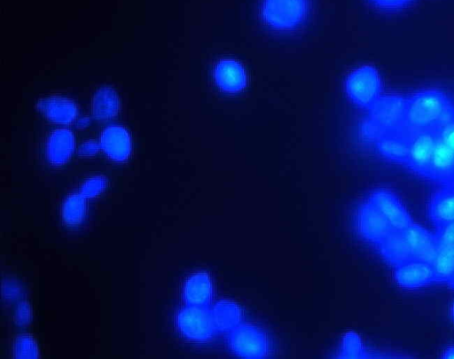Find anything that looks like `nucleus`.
I'll return each mask as SVG.
<instances>
[{
	"label": "nucleus",
	"instance_id": "obj_18",
	"mask_svg": "<svg viewBox=\"0 0 454 359\" xmlns=\"http://www.w3.org/2000/svg\"><path fill=\"white\" fill-rule=\"evenodd\" d=\"M213 78L223 91L237 92L247 85V74L240 63L232 59L218 61L213 69Z\"/></svg>",
	"mask_w": 454,
	"mask_h": 359
},
{
	"label": "nucleus",
	"instance_id": "obj_35",
	"mask_svg": "<svg viewBox=\"0 0 454 359\" xmlns=\"http://www.w3.org/2000/svg\"><path fill=\"white\" fill-rule=\"evenodd\" d=\"M444 184H448V185H453L454 186V179L452 181H450V183H444ZM441 185V184H440Z\"/></svg>",
	"mask_w": 454,
	"mask_h": 359
},
{
	"label": "nucleus",
	"instance_id": "obj_4",
	"mask_svg": "<svg viewBox=\"0 0 454 359\" xmlns=\"http://www.w3.org/2000/svg\"><path fill=\"white\" fill-rule=\"evenodd\" d=\"M434 129L435 146L427 180L440 185L454 179V110Z\"/></svg>",
	"mask_w": 454,
	"mask_h": 359
},
{
	"label": "nucleus",
	"instance_id": "obj_27",
	"mask_svg": "<svg viewBox=\"0 0 454 359\" xmlns=\"http://www.w3.org/2000/svg\"><path fill=\"white\" fill-rule=\"evenodd\" d=\"M106 183V178L103 176L90 177L81 184L78 192L86 199H94L105 191Z\"/></svg>",
	"mask_w": 454,
	"mask_h": 359
},
{
	"label": "nucleus",
	"instance_id": "obj_34",
	"mask_svg": "<svg viewBox=\"0 0 454 359\" xmlns=\"http://www.w3.org/2000/svg\"><path fill=\"white\" fill-rule=\"evenodd\" d=\"M448 285L454 290V277L448 283Z\"/></svg>",
	"mask_w": 454,
	"mask_h": 359
},
{
	"label": "nucleus",
	"instance_id": "obj_28",
	"mask_svg": "<svg viewBox=\"0 0 454 359\" xmlns=\"http://www.w3.org/2000/svg\"><path fill=\"white\" fill-rule=\"evenodd\" d=\"M372 8L385 12H394L410 5L413 0H365Z\"/></svg>",
	"mask_w": 454,
	"mask_h": 359
},
{
	"label": "nucleus",
	"instance_id": "obj_14",
	"mask_svg": "<svg viewBox=\"0 0 454 359\" xmlns=\"http://www.w3.org/2000/svg\"><path fill=\"white\" fill-rule=\"evenodd\" d=\"M99 147L112 160L127 161L131 153V140L128 130L121 125L105 128L99 136Z\"/></svg>",
	"mask_w": 454,
	"mask_h": 359
},
{
	"label": "nucleus",
	"instance_id": "obj_29",
	"mask_svg": "<svg viewBox=\"0 0 454 359\" xmlns=\"http://www.w3.org/2000/svg\"><path fill=\"white\" fill-rule=\"evenodd\" d=\"M22 294V286L12 278H6L2 283V298L6 301H13L20 299Z\"/></svg>",
	"mask_w": 454,
	"mask_h": 359
},
{
	"label": "nucleus",
	"instance_id": "obj_20",
	"mask_svg": "<svg viewBox=\"0 0 454 359\" xmlns=\"http://www.w3.org/2000/svg\"><path fill=\"white\" fill-rule=\"evenodd\" d=\"M74 149L73 132L67 129L53 130L46 141L45 155L53 166L66 164Z\"/></svg>",
	"mask_w": 454,
	"mask_h": 359
},
{
	"label": "nucleus",
	"instance_id": "obj_17",
	"mask_svg": "<svg viewBox=\"0 0 454 359\" xmlns=\"http://www.w3.org/2000/svg\"><path fill=\"white\" fill-rule=\"evenodd\" d=\"M213 295L210 277L205 272L191 275L184 281L181 298L185 306L207 307Z\"/></svg>",
	"mask_w": 454,
	"mask_h": 359
},
{
	"label": "nucleus",
	"instance_id": "obj_36",
	"mask_svg": "<svg viewBox=\"0 0 454 359\" xmlns=\"http://www.w3.org/2000/svg\"><path fill=\"white\" fill-rule=\"evenodd\" d=\"M447 185H448V184H447ZM451 186H453V185H451Z\"/></svg>",
	"mask_w": 454,
	"mask_h": 359
},
{
	"label": "nucleus",
	"instance_id": "obj_11",
	"mask_svg": "<svg viewBox=\"0 0 454 359\" xmlns=\"http://www.w3.org/2000/svg\"><path fill=\"white\" fill-rule=\"evenodd\" d=\"M393 277L406 290L424 288L435 282L432 262L424 260H409L393 267Z\"/></svg>",
	"mask_w": 454,
	"mask_h": 359
},
{
	"label": "nucleus",
	"instance_id": "obj_16",
	"mask_svg": "<svg viewBox=\"0 0 454 359\" xmlns=\"http://www.w3.org/2000/svg\"><path fill=\"white\" fill-rule=\"evenodd\" d=\"M403 233L409 244L413 259L432 262L438 246L434 233L417 222L403 230Z\"/></svg>",
	"mask_w": 454,
	"mask_h": 359
},
{
	"label": "nucleus",
	"instance_id": "obj_19",
	"mask_svg": "<svg viewBox=\"0 0 454 359\" xmlns=\"http://www.w3.org/2000/svg\"><path fill=\"white\" fill-rule=\"evenodd\" d=\"M380 257L392 268L409 260H414L403 230H391L374 246Z\"/></svg>",
	"mask_w": 454,
	"mask_h": 359
},
{
	"label": "nucleus",
	"instance_id": "obj_15",
	"mask_svg": "<svg viewBox=\"0 0 454 359\" xmlns=\"http://www.w3.org/2000/svg\"><path fill=\"white\" fill-rule=\"evenodd\" d=\"M35 108L49 121L70 124L77 115V105L67 98L50 96L38 99Z\"/></svg>",
	"mask_w": 454,
	"mask_h": 359
},
{
	"label": "nucleus",
	"instance_id": "obj_33",
	"mask_svg": "<svg viewBox=\"0 0 454 359\" xmlns=\"http://www.w3.org/2000/svg\"><path fill=\"white\" fill-rule=\"evenodd\" d=\"M450 315L452 321L454 322V302L450 306Z\"/></svg>",
	"mask_w": 454,
	"mask_h": 359
},
{
	"label": "nucleus",
	"instance_id": "obj_30",
	"mask_svg": "<svg viewBox=\"0 0 454 359\" xmlns=\"http://www.w3.org/2000/svg\"><path fill=\"white\" fill-rule=\"evenodd\" d=\"M32 319V311L29 302L20 301L15 308L13 320L17 325L26 327Z\"/></svg>",
	"mask_w": 454,
	"mask_h": 359
},
{
	"label": "nucleus",
	"instance_id": "obj_10",
	"mask_svg": "<svg viewBox=\"0 0 454 359\" xmlns=\"http://www.w3.org/2000/svg\"><path fill=\"white\" fill-rule=\"evenodd\" d=\"M354 222L358 235L373 246L393 230L385 217L366 199L357 206Z\"/></svg>",
	"mask_w": 454,
	"mask_h": 359
},
{
	"label": "nucleus",
	"instance_id": "obj_2",
	"mask_svg": "<svg viewBox=\"0 0 454 359\" xmlns=\"http://www.w3.org/2000/svg\"><path fill=\"white\" fill-rule=\"evenodd\" d=\"M405 96L397 93L382 94L367 109L362 130L372 143L380 136L403 128Z\"/></svg>",
	"mask_w": 454,
	"mask_h": 359
},
{
	"label": "nucleus",
	"instance_id": "obj_5",
	"mask_svg": "<svg viewBox=\"0 0 454 359\" xmlns=\"http://www.w3.org/2000/svg\"><path fill=\"white\" fill-rule=\"evenodd\" d=\"M175 326L182 338L194 343L209 342L219 333L210 306L184 305L176 312Z\"/></svg>",
	"mask_w": 454,
	"mask_h": 359
},
{
	"label": "nucleus",
	"instance_id": "obj_22",
	"mask_svg": "<svg viewBox=\"0 0 454 359\" xmlns=\"http://www.w3.org/2000/svg\"><path fill=\"white\" fill-rule=\"evenodd\" d=\"M437 242V251L432 261L435 282L448 284L454 277V239Z\"/></svg>",
	"mask_w": 454,
	"mask_h": 359
},
{
	"label": "nucleus",
	"instance_id": "obj_8",
	"mask_svg": "<svg viewBox=\"0 0 454 359\" xmlns=\"http://www.w3.org/2000/svg\"><path fill=\"white\" fill-rule=\"evenodd\" d=\"M388 222L395 230H403L415 222L401 199L387 188H375L366 199Z\"/></svg>",
	"mask_w": 454,
	"mask_h": 359
},
{
	"label": "nucleus",
	"instance_id": "obj_1",
	"mask_svg": "<svg viewBox=\"0 0 454 359\" xmlns=\"http://www.w3.org/2000/svg\"><path fill=\"white\" fill-rule=\"evenodd\" d=\"M454 110L450 95L438 88L417 90L405 95L403 128L411 134L434 129Z\"/></svg>",
	"mask_w": 454,
	"mask_h": 359
},
{
	"label": "nucleus",
	"instance_id": "obj_23",
	"mask_svg": "<svg viewBox=\"0 0 454 359\" xmlns=\"http://www.w3.org/2000/svg\"><path fill=\"white\" fill-rule=\"evenodd\" d=\"M212 308L213 317L219 332H228L241 323V311L233 301L222 300Z\"/></svg>",
	"mask_w": 454,
	"mask_h": 359
},
{
	"label": "nucleus",
	"instance_id": "obj_21",
	"mask_svg": "<svg viewBox=\"0 0 454 359\" xmlns=\"http://www.w3.org/2000/svg\"><path fill=\"white\" fill-rule=\"evenodd\" d=\"M119 96L112 88H100L92 98L91 111L95 120L106 121L114 118L120 110Z\"/></svg>",
	"mask_w": 454,
	"mask_h": 359
},
{
	"label": "nucleus",
	"instance_id": "obj_3",
	"mask_svg": "<svg viewBox=\"0 0 454 359\" xmlns=\"http://www.w3.org/2000/svg\"><path fill=\"white\" fill-rule=\"evenodd\" d=\"M309 0H260L259 18L268 29L293 31L307 20Z\"/></svg>",
	"mask_w": 454,
	"mask_h": 359
},
{
	"label": "nucleus",
	"instance_id": "obj_25",
	"mask_svg": "<svg viewBox=\"0 0 454 359\" xmlns=\"http://www.w3.org/2000/svg\"><path fill=\"white\" fill-rule=\"evenodd\" d=\"M375 353L370 352L363 345L362 339L354 332H347L340 344L336 357L338 358H372Z\"/></svg>",
	"mask_w": 454,
	"mask_h": 359
},
{
	"label": "nucleus",
	"instance_id": "obj_9",
	"mask_svg": "<svg viewBox=\"0 0 454 359\" xmlns=\"http://www.w3.org/2000/svg\"><path fill=\"white\" fill-rule=\"evenodd\" d=\"M435 146L434 129L412 134L407 160L403 167L415 176L427 180Z\"/></svg>",
	"mask_w": 454,
	"mask_h": 359
},
{
	"label": "nucleus",
	"instance_id": "obj_24",
	"mask_svg": "<svg viewBox=\"0 0 454 359\" xmlns=\"http://www.w3.org/2000/svg\"><path fill=\"white\" fill-rule=\"evenodd\" d=\"M87 213V199L79 192L68 194L61 207V218L69 227L80 225Z\"/></svg>",
	"mask_w": 454,
	"mask_h": 359
},
{
	"label": "nucleus",
	"instance_id": "obj_32",
	"mask_svg": "<svg viewBox=\"0 0 454 359\" xmlns=\"http://www.w3.org/2000/svg\"><path fill=\"white\" fill-rule=\"evenodd\" d=\"M441 357L444 359H454V346L446 348Z\"/></svg>",
	"mask_w": 454,
	"mask_h": 359
},
{
	"label": "nucleus",
	"instance_id": "obj_26",
	"mask_svg": "<svg viewBox=\"0 0 454 359\" xmlns=\"http://www.w3.org/2000/svg\"><path fill=\"white\" fill-rule=\"evenodd\" d=\"M12 355L16 359L38 358L40 354L35 339L30 334L17 336L12 342Z\"/></svg>",
	"mask_w": 454,
	"mask_h": 359
},
{
	"label": "nucleus",
	"instance_id": "obj_31",
	"mask_svg": "<svg viewBox=\"0 0 454 359\" xmlns=\"http://www.w3.org/2000/svg\"><path fill=\"white\" fill-rule=\"evenodd\" d=\"M99 149L98 142H96L95 140H89L80 145L78 153L81 157L89 158L95 156Z\"/></svg>",
	"mask_w": 454,
	"mask_h": 359
},
{
	"label": "nucleus",
	"instance_id": "obj_12",
	"mask_svg": "<svg viewBox=\"0 0 454 359\" xmlns=\"http://www.w3.org/2000/svg\"><path fill=\"white\" fill-rule=\"evenodd\" d=\"M411 136L401 128L380 136L372 144L376 153L382 159L403 166L408 157Z\"/></svg>",
	"mask_w": 454,
	"mask_h": 359
},
{
	"label": "nucleus",
	"instance_id": "obj_13",
	"mask_svg": "<svg viewBox=\"0 0 454 359\" xmlns=\"http://www.w3.org/2000/svg\"><path fill=\"white\" fill-rule=\"evenodd\" d=\"M427 215L435 229L454 222V186L441 184L427 202Z\"/></svg>",
	"mask_w": 454,
	"mask_h": 359
},
{
	"label": "nucleus",
	"instance_id": "obj_7",
	"mask_svg": "<svg viewBox=\"0 0 454 359\" xmlns=\"http://www.w3.org/2000/svg\"><path fill=\"white\" fill-rule=\"evenodd\" d=\"M345 91L354 105L368 109L382 95L378 70L369 65L353 69L345 79Z\"/></svg>",
	"mask_w": 454,
	"mask_h": 359
},
{
	"label": "nucleus",
	"instance_id": "obj_6",
	"mask_svg": "<svg viewBox=\"0 0 454 359\" xmlns=\"http://www.w3.org/2000/svg\"><path fill=\"white\" fill-rule=\"evenodd\" d=\"M226 339L231 352L241 358H265L270 353L269 334L252 324L240 323L228 332Z\"/></svg>",
	"mask_w": 454,
	"mask_h": 359
}]
</instances>
